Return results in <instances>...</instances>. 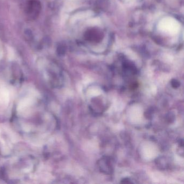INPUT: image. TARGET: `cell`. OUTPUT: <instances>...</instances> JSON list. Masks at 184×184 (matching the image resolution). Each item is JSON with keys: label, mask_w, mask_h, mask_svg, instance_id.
Segmentation results:
<instances>
[{"label": "cell", "mask_w": 184, "mask_h": 184, "mask_svg": "<svg viewBox=\"0 0 184 184\" xmlns=\"http://www.w3.org/2000/svg\"><path fill=\"white\" fill-rule=\"evenodd\" d=\"M172 85L173 87H179V85H180V83H179L178 81H176V80H175V81H172Z\"/></svg>", "instance_id": "obj_1"}]
</instances>
